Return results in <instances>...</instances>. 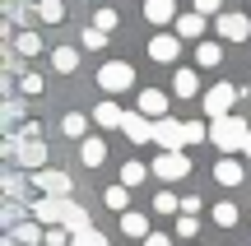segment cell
I'll return each instance as SVG.
<instances>
[{
    "instance_id": "cell-23",
    "label": "cell",
    "mask_w": 251,
    "mask_h": 246,
    "mask_svg": "<svg viewBox=\"0 0 251 246\" xmlns=\"http://www.w3.org/2000/svg\"><path fill=\"white\" fill-rule=\"evenodd\" d=\"M14 51L19 56H37V51H42V37H37V33H19L14 37Z\"/></svg>"
},
{
    "instance_id": "cell-25",
    "label": "cell",
    "mask_w": 251,
    "mask_h": 246,
    "mask_svg": "<svg viewBox=\"0 0 251 246\" xmlns=\"http://www.w3.org/2000/svg\"><path fill=\"white\" fill-rule=\"evenodd\" d=\"M144 177H149V167H144V163H126L121 167V186H140Z\"/></svg>"
},
{
    "instance_id": "cell-14",
    "label": "cell",
    "mask_w": 251,
    "mask_h": 246,
    "mask_svg": "<svg viewBox=\"0 0 251 246\" xmlns=\"http://www.w3.org/2000/svg\"><path fill=\"white\" fill-rule=\"evenodd\" d=\"M177 51H181V37H153V42H149V56H153V61H163V65L177 61Z\"/></svg>"
},
{
    "instance_id": "cell-6",
    "label": "cell",
    "mask_w": 251,
    "mask_h": 246,
    "mask_svg": "<svg viewBox=\"0 0 251 246\" xmlns=\"http://www.w3.org/2000/svg\"><path fill=\"white\" fill-rule=\"evenodd\" d=\"M186 172H191L186 154H158V163H153V177H163V181H181Z\"/></svg>"
},
{
    "instance_id": "cell-36",
    "label": "cell",
    "mask_w": 251,
    "mask_h": 246,
    "mask_svg": "<svg viewBox=\"0 0 251 246\" xmlns=\"http://www.w3.org/2000/svg\"><path fill=\"white\" fill-rule=\"evenodd\" d=\"M153 209H158V214H172V209H181V204H177V195H168V191H163L158 200H153Z\"/></svg>"
},
{
    "instance_id": "cell-3",
    "label": "cell",
    "mask_w": 251,
    "mask_h": 246,
    "mask_svg": "<svg viewBox=\"0 0 251 246\" xmlns=\"http://www.w3.org/2000/svg\"><path fill=\"white\" fill-rule=\"evenodd\" d=\"M153 144H163V154H181L186 149V126L172 121V116L153 121Z\"/></svg>"
},
{
    "instance_id": "cell-7",
    "label": "cell",
    "mask_w": 251,
    "mask_h": 246,
    "mask_svg": "<svg viewBox=\"0 0 251 246\" xmlns=\"http://www.w3.org/2000/svg\"><path fill=\"white\" fill-rule=\"evenodd\" d=\"M219 37H224V42H247L251 37V19L247 14H219Z\"/></svg>"
},
{
    "instance_id": "cell-10",
    "label": "cell",
    "mask_w": 251,
    "mask_h": 246,
    "mask_svg": "<svg viewBox=\"0 0 251 246\" xmlns=\"http://www.w3.org/2000/svg\"><path fill=\"white\" fill-rule=\"evenodd\" d=\"M14 163L37 172V167L47 163V144H42V139H24V135H19V158H14Z\"/></svg>"
},
{
    "instance_id": "cell-5",
    "label": "cell",
    "mask_w": 251,
    "mask_h": 246,
    "mask_svg": "<svg viewBox=\"0 0 251 246\" xmlns=\"http://www.w3.org/2000/svg\"><path fill=\"white\" fill-rule=\"evenodd\" d=\"M233 102H237V89H233V84H214V89L205 93V112H209L214 121H224Z\"/></svg>"
},
{
    "instance_id": "cell-42",
    "label": "cell",
    "mask_w": 251,
    "mask_h": 246,
    "mask_svg": "<svg viewBox=\"0 0 251 246\" xmlns=\"http://www.w3.org/2000/svg\"><path fill=\"white\" fill-rule=\"evenodd\" d=\"M242 154H247V158H251V139H247V149H242Z\"/></svg>"
},
{
    "instance_id": "cell-26",
    "label": "cell",
    "mask_w": 251,
    "mask_h": 246,
    "mask_svg": "<svg viewBox=\"0 0 251 246\" xmlns=\"http://www.w3.org/2000/svg\"><path fill=\"white\" fill-rule=\"evenodd\" d=\"M214 223H219V228H233V223H237V204H214Z\"/></svg>"
},
{
    "instance_id": "cell-21",
    "label": "cell",
    "mask_w": 251,
    "mask_h": 246,
    "mask_svg": "<svg viewBox=\"0 0 251 246\" xmlns=\"http://www.w3.org/2000/svg\"><path fill=\"white\" fill-rule=\"evenodd\" d=\"M79 154H84V163H89V167H98L102 158H107V144H102V139H84Z\"/></svg>"
},
{
    "instance_id": "cell-32",
    "label": "cell",
    "mask_w": 251,
    "mask_h": 246,
    "mask_svg": "<svg viewBox=\"0 0 251 246\" xmlns=\"http://www.w3.org/2000/svg\"><path fill=\"white\" fill-rule=\"evenodd\" d=\"M19 223H24V209H19V200H9V204H5V228L14 232Z\"/></svg>"
},
{
    "instance_id": "cell-19",
    "label": "cell",
    "mask_w": 251,
    "mask_h": 246,
    "mask_svg": "<svg viewBox=\"0 0 251 246\" xmlns=\"http://www.w3.org/2000/svg\"><path fill=\"white\" fill-rule=\"evenodd\" d=\"M9 237H14V242H24V246H47V237L37 232V223H19Z\"/></svg>"
},
{
    "instance_id": "cell-8",
    "label": "cell",
    "mask_w": 251,
    "mask_h": 246,
    "mask_svg": "<svg viewBox=\"0 0 251 246\" xmlns=\"http://www.w3.org/2000/svg\"><path fill=\"white\" fill-rule=\"evenodd\" d=\"M126 139H130V144H149L153 139V121L144 116V112H126Z\"/></svg>"
},
{
    "instance_id": "cell-28",
    "label": "cell",
    "mask_w": 251,
    "mask_h": 246,
    "mask_svg": "<svg viewBox=\"0 0 251 246\" xmlns=\"http://www.w3.org/2000/svg\"><path fill=\"white\" fill-rule=\"evenodd\" d=\"M219 56H224V51H219V42H200L196 61H200V65H219Z\"/></svg>"
},
{
    "instance_id": "cell-4",
    "label": "cell",
    "mask_w": 251,
    "mask_h": 246,
    "mask_svg": "<svg viewBox=\"0 0 251 246\" xmlns=\"http://www.w3.org/2000/svg\"><path fill=\"white\" fill-rule=\"evenodd\" d=\"M98 84H102L107 93H121V89H130V84H135V70H130L126 61H107V65L98 70Z\"/></svg>"
},
{
    "instance_id": "cell-1",
    "label": "cell",
    "mask_w": 251,
    "mask_h": 246,
    "mask_svg": "<svg viewBox=\"0 0 251 246\" xmlns=\"http://www.w3.org/2000/svg\"><path fill=\"white\" fill-rule=\"evenodd\" d=\"M209 139H214L224 154H233V149H247L251 126H247L242 116H224V121H214V126H209Z\"/></svg>"
},
{
    "instance_id": "cell-2",
    "label": "cell",
    "mask_w": 251,
    "mask_h": 246,
    "mask_svg": "<svg viewBox=\"0 0 251 246\" xmlns=\"http://www.w3.org/2000/svg\"><path fill=\"white\" fill-rule=\"evenodd\" d=\"M70 209H75V200H56V195H37L33 200V219L37 223H56V228H65Z\"/></svg>"
},
{
    "instance_id": "cell-15",
    "label": "cell",
    "mask_w": 251,
    "mask_h": 246,
    "mask_svg": "<svg viewBox=\"0 0 251 246\" xmlns=\"http://www.w3.org/2000/svg\"><path fill=\"white\" fill-rule=\"evenodd\" d=\"M93 121H98V126H107V130H117V126H126V112L117 107V102H98Z\"/></svg>"
},
{
    "instance_id": "cell-40",
    "label": "cell",
    "mask_w": 251,
    "mask_h": 246,
    "mask_svg": "<svg viewBox=\"0 0 251 246\" xmlns=\"http://www.w3.org/2000/svg\"><path fill=\"white\" fill-rule=\"evenodd\" d=\"M19 116H24V107H19V102L9 98V102H5V121H19Z\"/></svg>"
},
{
    "instance_id": "cell-9",
    "label": "cell",
    "mask_w": 251,
    "mask_h": 246,
    "mask_svg": "<svg viewBox=\"0 0 251 246\" xmlns=\"http://www.w3.org/2000/svg\"><path fill=\"white\" fill-rule=\"evenodd\" d=\"M33 186L42 195H56V200L70 195V177H65V172H33Z\"/></svg>"
},
{
    "instance_id": "cell-38",
    "label": "cell",
    "mask_w": 251,
    "mask_h": 246,
    "mask_svg": "<svg viewBox=\"0 0 251 246\" xmlns=\"http://www.w3.org/2000/svg\"><path fill=\"white\" fill-rule=\"evenodd\" d=\"M219 5H224V0H196V14H214Z\"/></svg>"
},
{
    "instance_id": "cell-20",
    "label": "cell",
    "mask_w": 251,
    "mask_h": 246,
    "mask_svg": "<svg viewBox=\"0 0 251 246\" xmlns=\"http://www.w3.org/2000/svg\"><path fill=\"white\" fill-rule=\"evenodd\" d=\"M37 19H42V23H61L65 5H61V0H37Z\"/></svg>"
},
{
    "instance_id": "cell-33",
    "label": "cell",
    "mask_w": 251,
    "mask_h": 246,
    "mask_svg": "<svg viewBox=\"0 0 251 246\" xmlns=\"http://www.w3.org/2000/svg\"><path fill=\"white\" fill-rule=\"evenodd\" d=\"M70 246H107V237H102V232H93V228H89V232H79V237H75Z\"/></svg>"
},
{
    "instance_id": "cell-31",
    "label": "cell",
    "mask_w": 251,
    "mask_h": 246,
    "mask_svg": "<svg viewBox=\"0 0 251 246\" xmlns=\"http://www.w3.org/2000/svg\"><path fill=\"white\" fill-rule=\"evenodd\" d=\"M200 139H209L205 121H186V144H200Z\"/></svg>"
},
{
    "instance_id": "cell-12",
    "label": "cell",
    "mask_w": 251,
    "mask_h": 246,
    "mask_svg": "<svg viewBox=\"0 0 251 246\" xmlns=\"http://www.w3.org/2000/svg\"><path fill=\"white\" fill-rule=\"evenodd\" d=\"M140 112H144L149 121H163V112H168V98H163L158 89H144V93H140Z\"/></svg>"
},
{
    "instance_id": "cell-35",
    "label": "cell",
    "mask_w": 251,
    "mask_h": 246,
    "mask_svg": "<svg viewBox=\"0 0 251 246\" xmlns=\"http://www.w3.org/2000/svg\"><path fill=\"white\" fill-rule=\"evenodd\" d=\"M102 42H107V33H102V28H84V46H93V51H98Z\"/></svg>"
},
{
    "instance_id": "cell-39",
    "label": "cell",
    "mask_w": 251,
    "mask_h": 246,
    "mask_svg": "<svg viewBox=\"0 0 251 246\" xmlns=\"http://www.w3.org/2000/svg\"><path fill=\"white\" fill-rule=\"evenodd\" d=\"M24 93H42V79L37 74H24Z\"/></svg>"
},
{
    "instance_id": "cell-34",
    "label": "cell",
    "mask_w": 251,
    "mask_h": 246,
    "mask_svg": "<svg viewBox=\"0 0 251 246\" xmlns=\"http://www.w3.org/2000/svg\"><path fill=\"white\" fill-rule=\"evenodd\" d=\"M5 195H9V200H19V195H24V177H19V172L5 177Z\"/></svg>"
},
{
    "instance_id": "cell-27",
    "label": "cell",
    "mask_w": 251,
    "mask_h": 246,
    "mask_svg": "<svg viewBox=\"0 0 251 246\" xmlns=\"http://www.w3.org/2000/svg\"><path fill=\"white\" fill-rule=\"evenodd\" d=\"M61 126H65V135H70V139H79V135H84V130H89V121H84V116H79V112H70V116H65V121H61Z\"/></svg>"
},
{
    "instance_id": "cell-16",
    "label": "cell",
    "mask_w": 251,
    "mask_h": 246,
    "mask_svg": "<svg viewBox=\"0 0 251 246\" xmlns=\"http://www.w3.org/2000/svg\"><path fill=\"white\" fill-rule=\"evenodd\" d=\"M172 89H177V98H196V93H200V79H196V70H177Z\"/></svg>"
},
{
    "instance_id": "cell-29",
    "label": "cell",
    "mask_w": 251,
    "mask_h": 246,
    "mask_svg": "<svg viewBox=\"0 0 251 246\" xmlns=\"http://www.w3.org/2000/svg\"><path fill=\"white\" fill-rule=\"evenodd\" d=\"M121 19H117V9H98V19H93V28H102V33H112Z\"/></svg>"
},
{
    "instance_id": "cell-13",
    "label": "cell",
    "mask_w": 251,
    "mask_h": 246,
    "mask_svg": "<svg viewBox=\"0 0 251 246\" xmlns=\"http://www.w3.org/2000/svg\"><path fill=\"white\" fill-rule=\"evenodd\" d=\"M144 19L149 23H172L177 19V5L172 0H144Z\"/></svg>"
},
{
    "instance_id": "cell-11",
    "label": "cell",
    "mask_w": 251,
    "mask_h": 246,
    "mask_svg": "<svg viewBox=\"0 0 251 246\" xmlns=\"http://www.w3.org/2000/svg\"><path fill=\"white\" fill-rule=\"evenodd\" d=\"M242 163H237V158H219V163H214V181L219 186H242Z\"/></svg>"
},
{
    "instance_id": "cell-30",
    "label": "cell",
    "mask_w": 251,
    "mask_h": 246,
    "mask_svg": "<svg viewBox=\"0 0 251 246\" xmlns=\"http://www.w3.org/2000/svg\"><path fill=\"white\" fill-rule=\"evenodd\" d=\"M196 232H200L196 214H181V219H177V237H196Z\"/></svg>"
},
{
    "instance_id": "cell-41",
    "label": "cell",
    "mask_w": 251,
    "mask_h": 246,
    "mask_svg": "<svg viewBox=\"0 0 251 246\" xmlns=\"http://www.w3.org/2000/svg\"><path fill=\"white\" fill-rule=\"evenodd\" d=\"M144 246H172V242L163 237V232H149V237H144Z\"/></svg>"
},
{
    "instance_id": "cell-17",
    "label": "cell",
    "mask_w": 251,
    "mask_h": 246,
    "mask_svg": "<svg viewBox=\"0 0 251 246\" xmlns=\"http://www.w3.org/2000/svg\"><path fill=\"white\" fill-rule=\"evenodd\" d=\"M121 232L126 237H149V219L144 214H121Z\"/></svg>"
},
{
    "instance_id": "cell-24",
    "label": "cell",
    "mask_w": 251,
    "mask_h": 246,
    "mask_svg": "<svg viewBox=\"0 0 251 246\" xmlns=\"http://www.w3.org/2000/svg\"><path fill=\"white\" fill-rule=\"evenodd\" d=\"M102 200H107V209H126V204H130V191H126V186H107Z\"/></svg>"
},
{
    "instance_id": "cell-37",
    "label": "cell",
    "mask_w": 251,
    "mask_h": 246,
    "mask_svg": "<svg viewBox=\"0 0 251 246\" xmlns=\"http://www.w3.org/2000/svg\"><path fill=\"white\" fill-rule=\"evenodd\" d=\"M65 242H75L65 228H51V232H47V246H65Z\"/></svg>"
},
{
    "instance_id": "cell-22",
    "label": "cell",
    "mask_w": 251,
    "mask_h": 246,
    "mask_svg": "<svg viewBox=\"0 0 251 246\" xmlns=\"http://www.w3.org/2000/svg\"><path fill=\"white\" fill-rule=\"evenodd\" d=\"M51 65H56V70H61V74H70L75 65H79V56H75V46H56V56H51Z\"/></svg>"
},
{
    "instance_id": "cell-18",
    "label": "cell",
    "mask_w": 251,
    "mask_h": 246,
    "mask_svg": "<svg viewBox=\"0 0 251 246\" xmlns=\"http://www.w3.org/2000/svg\"><path fill=\"white\" fill-rule=\"evenodd\" d=\"M205 33V14H181L177 19V37H200Z\"/></svg>"
}]
</instances>
